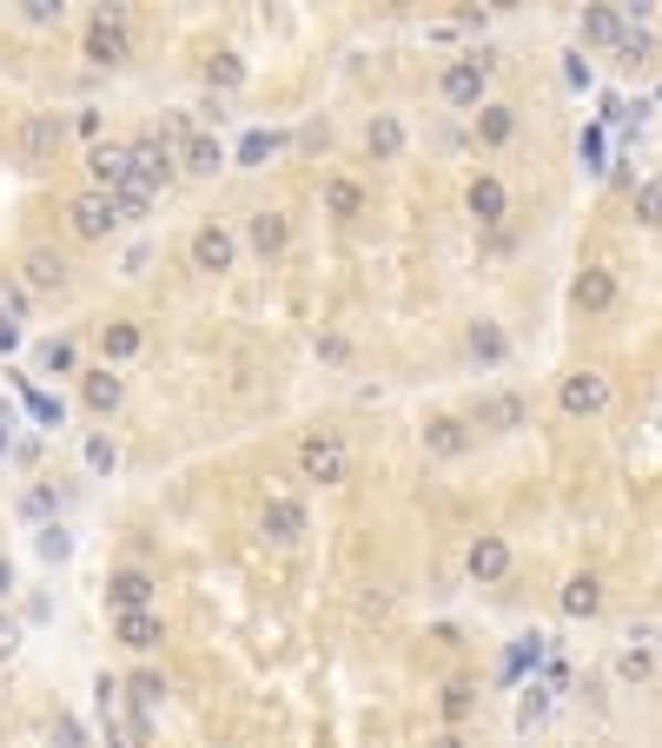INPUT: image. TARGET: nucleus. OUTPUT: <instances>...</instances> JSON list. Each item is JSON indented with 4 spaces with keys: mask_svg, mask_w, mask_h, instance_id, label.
Wrapping results in <instances>:
<instances>
[{
    "mask_svg": "<svg viewBox=\"0 0 662 748\" xmlns=\"http://www.w3.org/2000/svg\"><path fill=\"white\" fill-rule=\"evenodd\" d=\"M0 318H7V325L27 318V285H0Z\"/></svg>",
    "mask_w": 662,
    "mask_h": 748,
    "instance_id": "obj_37",
    "label": "nucleus"
},
{
    "mask_svg": "<svg viewBox=\"0 0 662 748\" xmlns=\"http://www.w3.org/2000/svg\"><path fill=\"white\" fill-rule=\"evenodd\" d=\"M153 603H159V577H153V570L126 563V570L106 577V610H113V617H126V610H153Z\"/></svg>",
    "mask_w": 662,
    "mask_h": 748,
    "instance_id": "obj_9",
    "label": "nucleus"
},
{
    "mask_svg": "<svg viewBox=\"0 0 662 748\" xmlns=\"http://www.w3.org/2000/svg\"><path fill=\"white\" fill-rule=\"evenodd\" d=\"M186 259H192V272H232L239 265V232L225 225V219H206V225H192V239H186Z\"/></svg>",
    "mask_w": 662,
    "mask_h": 748,
    "instance_id": "obj_4",
    "label": "nucleus"
},
{
    "mask_svg": "<svg viewBox=\"0 0 662 748\" xmlns=\"http://www.w3.org/2000/svg\"><path fill=\"white\" fill-rule=\"evenodd\" d=\"M66 113H27L20 119V159L27 166H53L60 159V146H66Z\"/></svg>",
    "mask_w": 662,
    "mask_h": 748,
    "instance_id": "obj_6",
    "label": "nucleus"
},
{
    "mask_svg": "<svg viewBox=\"0 0 662 748\" xmlns=\"http://www.w3.org/2000/svg\"><path fill=\"white\" fill-rule=\"evenodd\" d=\"M206 80H212V86H245V60H239L232 46H219V53L206 60Z\"/></svg>",
    "mask_w": 662,
    "mask_h": 748,
    "instance_id": "obj_31",
    "label": "nucleus"
},
{
    "mask_svg": "<svg viewBox=\"0 0 662 748\" xmlns=\"http://www.w3.org/2000/svg\"><path fill=\"white\" fill-rule=\"evenodd\" d=\"M126 152H133V179H146L153 192H166V186L179 179V152H172L166 139H153V133H139V139H133Z\"/></svg>",
    "mask_w": 662,
    "mask_h": 748,
    "instance_id": "obj_10",
    "label": "nucleus"
},
{
    "mask_svg": "<svg viewBox=\"0 0 662 748\" xmlns=\"http://www.w3.org/2000/svg\"><path fill=\"white\" fill-rule=\"evenodd\" d=\"M225 166V146L212 139V133H186V146H179V172H192V179H212Z\"/></svg>",
    "mask_w": 662,
    "mask_h": 748,
    "instance_id": "obj_23",
    "label": "nucleus"
},
{
    "mask_svg": "<svg viewBox=\"0 0 662 748\" xmlns=\"http://www.w3.org/2000/svg\"><path fill=\"white\" fill-rule=\"evenodd\" d=\"M272 152H279V133H245V139H239V159H245V166H259V159H272Z\"/></svg>",
    "mask_w": 662,
    "mask_h": 748,
    "instance_id": "obj_33",
    "label": "nucleus"
},
{
    "mask_svg": "<svg viewBox=\"0 0 662 748\" xmlns=\"http://www.w3.org/2000/svg\"><path fill=\"white\" fill-rule=\"evenodd\" d=\"M20 278H27V292H66V259L53 245H33L20 259Z\"/></svg>",
    "mask_w": 662,
    "mask_h": 748,
    "instance_id": "obj_22",
    "label": "nucleus"
},
{
    "mask_svg": "<svg viewBox=\"0 0 662 748\" xmlns=\"http://www.w3.org/2000/svg\"><path fill=\"white\" fill-rule=\"evenodd\" d=\"M40 365H46V371H73V345H66V338L40 345Z\"/></svg>",
    "mask_w": 662,
    "mask_h": 748,
    "instance_id": "obj_38",
    "label": "nucleus"
},
{
    "mask_svg": "<svg viewBox=\"0 0 662 748\" xmlns=\"http://www.w3.org/2000/svg\"><path fill=\"white\" fill-rule=\"evenodd\" d=\"M564 80H570V86H590V60H584V53H570V66H564Z\"/></svg>",
    "mask_w": 662,
    "mask_h": 748,
    "instance_id": "obj_43",
    "label": "nucleus"
},
{
    "mask_svg": "<svg viewBox=\"0 0 662 748\" xmlns=\"http://www.w3.org/2000/svg\"><path fill=\"white\" fill-rule=\"evenodd\" d=\"M86 464H93V471H113V464H119V444H113V438H86Z\"/></svg>",
    "mask_w": 662,
    "mask_h": 748,
    "instance_id": "obj_36",
    "label": "nucleus"
},
{
    "mask_svg": "<svg viewBox=\"0 0 662 748\" xmlns=\"http://www.w3.org/2000/svg\"><path fill=\"white\" fill-rule=\"evenodd\" d=\"M80 46H86L93 66H126V60H133V33H126L119 20H99V13H93V27H86Z\"/></svg>",
    "mask_w": 662,
    "mask_h": 748,
    "instance_id": "obj_13",
    "label": "nucleus"
},
{
    "mask_svg": "<svg viewBox=\"0 0 662 748\" xmlns=\"http://www.w3.org/2000/svg\"><path fill=\"white\" fill-rule=\"evenodd\" d=\"M464 345H471V358H477V365H504V358H511V338H504V325H497V318H477Z\"/></svg>",
    "mask_w": 662,
    "mask_h": 748,
    "instance_id": "obj_28",
    "label": "nucleus"
},
{
    "mask_svg": "<svg viewBox=\"0 0 662 748\" xmlns=\"http://www.w3.org/2000/svg\"><path fill=\"white\" fill-rule=\"evenodd\" d=\"M33 544H40V557H46V563H60V557L73 550V537H66L60 524H40V537H33Z\"/></svg>",
    "mask_w": 662,
    "mask_h": 748,
    "instance_id": "obj_34",
    "label": "nucleus"
},
{
    "mask_svg": "<svg viewBox=\"0 0 662 748\" xmlns=\"http://www.w3.org/2000/svg\"><path fill=\"white\" fill-rule=\"evenodd\" d=\"M119 398H126V378H119V371L93 365V371L80 378V404H86L93 418H113V411H119Z\"/></svg>",
    "mask_w": 662,
    "mask_h": 748,
    "instance_id": "obj_20",
    "label": "nucleus"
},
{
    "mask_svg": "<svg viewBox=\"0 0 662 748\" xmlns=\"http://www.w3.org/2000/svg\"><path fill=\"white\" fill-rule=\"evenodd\" d=\"M530 424V404L517 398V391H497V398H484L477 411H471V431H491V438H511V431H524Z\"/></svg>",
    "mask_w": 662,
    "mask_h": 748,
    "instance_id": "obj_12",
    "label": "nucleus"
},
{
    "mask_svg": "<svg viewBox=\"0 0 662 748\" xmlns=\"http://www.w3.org/2000/svg\"><path fill=\"white\" fill-rule=\"evenodd\" d=\"M66 232L73 239H86V245H99V239H113L119 232V206H113V192H73L66 199Z\"/></svg>",
    "mask_w": 662,
    "mask_h": 748,
    "instance_id": "obj_3",
    "label": "nucleus"
},
{
    "mask_svg": "<svg viewBox=\"0 0 662 748\" xmlns=\"http://www.w3.org/2000/svg\"><path fill=\"white\" fill-rule=\"evenodd\" d=\"M318 358H332V365H345V358H351V338H338V331H325V338H318Z\"/></svg>",
    "mask_w": 662,
    "mask_h": 748,
    "instance_id": "obj_40",
    "label": "nucleus"
},
{
    "mask_svg": "<svg viewBox=\"0 0 662 748\" xmlns=\"http://www.w3.org/2000/svg\"><path fill=\"white\" fill-rule=\"evenodd\" d=\"M623 33H630V7H590L584 13V40L590 46H617Z\"/></svg>",
    "mask_w": 662,
    "mask_h": 748,
    "instance_id": "obj_26",
    "label": "nucleus"
},
{
    "mask_svg": "<svg viewBox=\"0 0 662 748\" xmlns=\"http://www.w3.org/2000/svg\"><path fill=\"white\" fill-rule=\"evenodd\" d=\"M617 53H623V60H630V66H637V60H643V53H650V33H623V40H617Z\"/></svg>",
    "mask_w": 662,
    "mask_h": 748,
    "instance_id": "obj_41",
    "label": "nucleus"
},
{
    "mask_svg": "<svg viewBox=\"0 0 662 748\" xmlns=\"http://www.w3.org/2000/svg\"><path fill=\"white\" fill-rule=\"evenodd\" d=\"M73 133H86V139L99 146V113H73Z\"/></svg>",
    "mask_w": 662,
    "mask_h": 748,
    "instance_id": "obj_44",
    "label": "nucleus"
},
{
    "mask_svg": "<svg viewBox=\"0 0 662 748\" xmlns=\"http://www.w3.org/2000/svg\"><path fill=\"white\" fill-rule=\"evenodd\" d=\"M610 398H617V384H610L597 365H577V371L557 384V404H564V418H603V411H610Z\"/></svg>",
    "mask_w": 662,
    "mask_h": 748,
    "instance_id": "obj_5",
    "label": "nucleus"
},
{
    "mask_svg": "<svg viewBox=\"0 0 662 748\" xmlns=\"http://www.w3.org/2000/svg\"><path fill=\"white\" fill-rule=\"evenodd\" d=\"M424 748H471V742H464L458 729H444V736H431V742H424Z\"/></svg>",
    "mask_w": 662,
    "mask_h": 748,
    "instance_id": "obj_47",
    "label": "nucleus"
},
{
    "mask_svg": "<svg viewBox=\"0 0 662 748\" xmlns=\"http://www.w3.org/2000/svg\"><path fill=\"white\" fill-rule=\"evenodd\" d=\"M126 696H133V716H153V709L166 703V676H159V670H133V676H126Z\"/></svg>",
    "mask_w": 662,
    "mask_h": 748,
    "instance_id": "obj_30",
    "label": "nucleus"
},
{
    "mask_svg": "<svg viewBox=\"0 0 662 748\" xmlns=\"http://www.w3.org/2000/svg\"><path fill=\"white\" fill-rule=\"evenodd\" d=\"M27 404H33V418H46V424H60V404H53V398H40V391H33Z\"/></svg>",
    "mask_w": 662,
    "mask_h": 748,
    "instance_id": "obj_45",
    "label": "nucleus"
},
{
    "mask_svg": "<svg viewBox=\"0 0 662 748\" xmlns=\"http://www.w3.org/2000/svg\"><path fill=\"white\" fill-rule=\"evenodd\" d=\"M325 212L332 219H365L371 212V192L358 179H325Z\"/></svg>",
    "mask_w": 662,
    "mask_h": 748,
    "instance_id": "obj_27",
    "label": "nucleus"
},
{
    "mask_svg": "<svg viewBox=\"0 0 662 748\" xmlns=\"http://www.w3.org/2000/svg\"><path fill=\"white\" fill-rule=\"evenodd\" d=\"M464 206H471L477 225H504V219H511V186H504L497 172H477L471 192H464Z\"/></svg>",
    "mask_w": 662,
    "mask_h": 748,
    "instance_id": "obj_15",
    "label": "nucleus"
},
{
    "mask_svg": "<svg viewBox=\"0 0 662 748\" xmlns=\"http://www.w3.org/2000/svg\"><path fill=\"white\" fill-rule=\"evenodd\" d=\"M544 716H550V696H544V689H524V703H517V723H524V729H537Z\"/></svg>",
    "mask_w": 662,
    "mask_h": 748,
    "instance_id": "obj_35",
    "label": "nucleus"
},
{
    "mask_svg": "<svg viewBox=\"0 0 662 748\" xmlns=\"http://www.w3.org/2000/svg\"><path fill=\"white\" fill-rule=\"evenodd\" d=\"M7 597H13V563L0 557V603H7Z\"/></svg>",
    "mask_w": 662,
    "mask_h": 748,
    "instance_id": "obj_48",
    "label": "nucleus"
},
{
    "mask_svg": "<svg viewBox=\"0 0 662 748\" xmlns=\"http://www.w3.org/2000/svg\"><path fill=\"white\" fill-rule=\"evenodd\" d=\"M617 670H623V676H630V683H643V676H650V656H643V650H630V656H623V663H617Z\"/></svg>",
    "mask_w": 662,
    "mask_h": 748,
    "instance_id": "obj_42",
    "label": "nucleus"
},
{
    "mask_svg": "<svg viewBox=\"0 0 662 748\" xmlns=\"http://www.w3.org/2000/svg\"><path fill=\"white\" fill-rule=\"evenodd\" d=\"M471 418H458V411H438V418H424V431H418V444H424V457H438V464H451V457H464L471 451Z\"/></svg>",
    "mask_w": 662,
    "mask_h": 748,
    "instance_id": "obj_8",
    "label": "nucleus"
},
{
    "mask_svg": "<svg viewBox=\"0 0 662 748\" xmlns=\"http://www.w3.org/2000/svg\"><path fill=\"white\" fill-rule=\"evenodd\" d=\"M365 152H371L378 166L404 159V119H398V113H371V119H365Z\"/></svg>",
    "mask_w": 662,
    "mask_h": 748,
    "instance_id": "obj_21",
    "label": "nucleus"
},
{
    "mask_svg": "<svg viewBox=\"0 0 662 748\" xmlns=\"http://www.w3.org/2000/svg\"><path fill=\"white\" fill-rule=\"evenodd\" d=\"M438 716H444V729H464L471 716H477V683H444V696H438Z\"/></svg>",
    "mask_w": 662,
    "mask_h": 748,
    "instance_id": "obj_29",
    "label": "nucleus"
},
{
    "mask_svg": "<svg viewBox=\"0 0 662 748\" xmlns=\"http://www.w3.org/2000/svg\"><path fill=\"white\" fill-rule=\"evenodd\" d=\"M570 305H577V312H610V305H617V272H610V265H584V272L570 278Z\"/></svg>",
    "mask_w": 662,
    "mask_h": 748,
    "instance_id": "obj_17",
    "label": "nucleus"
},
{
    "mask_svg": "<svg viewBox=\"0 0 662 748\" xmlns=\"http://www.w3.org/2000/svg\"><path fill=\"white\" fill-rule=\"evenodd\" d=\"M484 93H491V60H477V53L444 60V73H438V99H444V106L477 113V106H484Z\"/></svg>",
    "mask_w": 662,
    "mask_h": 748,
    "instance_id": "obj_2",
    "label": "nucleus"
},
{
    "mask_svg": "<svg viewBox=\"0 0 662 748\" xmlns=\"http://www.w3.org/2000/svg\"><path fill=\"white\" fill-rule=\"evenodd\" d=\"M511 139H517V106L484 99L477 106V146H511Z\"/></svg>",
    "mask_w": 662,
    "mask_h": 748,
    "instance_id": "obj_25",
    "label": "nucleus"
},
{
    "mask_svg": "<svg viewBox=\"0 0 662 748\" xmlns=\"http://www.w3.org/2000/svg\"><path fill=\"white\" fill-rule=\"evenodd\" d=\"M113 643H126L133 656H153V650L166 643V623H159V610H126V617H113Z\"/></svg>",
    "mask_w": 662,
    "mask_h": 748,
    "instance_id": "obj_16",
    "label": "nucleus"
},
{
    "mask_svg": "<svg viewBox=\"0 0 662 748\" xmlns=\"http://www.w3.org/2000/svg\"><path fill=\"white\" fill-rule=\"evenodd\" d=\"M511 537H497V530H484V537H471V550H464V570H471V583H504L511 577Z\"/></svg>",
    "mask_w": 662,
    "mask_h": 748,
    "instance_id": "obj_11",
    "label": "nucleus"
},
{
    "mask_svg": "<svg viewBox=\"0 0 662 748\" xmlns=\"http://www.w3.org/2000/svg\"><path fill=\"white\" fill-rule=\"evenodd\" d=\"M259 537H265V544H285V550L305 544V537H312L305 504H298V497H265V504H259Z\"/></svg>",
    "mask_w": 662,
    "mask_h": 748,
    "instance_id": "obj_7",
    "label": "nucleus"
},
{
    "mask_svg": "<svg viewBox=\"0 0 662 748\" xmlns=\"http://www.w3.org/2000/svg\"><path fill=\"white\" fill-rule=\"evenodd\" d=\"M637 219L662 232V179H643V186H637Z\"/></svg>",
    "mask_w": 662,
    "mask_h": 748,
    "instance_id": "obj_32",
    "label": "nucleus"
},
{
    "mask_svg": "<svg viewBox=\"0 0 662 748\" xmlns=\"http://www.w3.org/2000/svg\"><path fill=\"white\" fill-rule=\"evenodd\" d=\"M13 643H20V630H13V623H7V617H0V663H7V656H13Z\"/></svg>",
    "mask_w": 662,
    "mask_h": 748,
    "instance_id": "obj_46",
    "label": "nucleus"
},
{
    "mask_svg": "<svg viewBox=\"0 0 662 748\" xmlns=\"http://www.w3.org/2000/svg\"><path fill=\"white\" fill-rule=\"evenodd\" d=\"M298 477L305 484H345L351 477V444L338 431H305L298 438Z\"/></svg>",
    "mask_w": 662,
    "mask_h": 748,
    "instance_id": "obj_1",
    "label": "nucleus"
},
{
    "mask_svg": "<svg viewBox=\"0 0 662 748\" xmlns=\"http://www.w3.org/2000/svg\"><path fill=\"white\" fill-rule=\"evenodd\" d=\"M7 444H13V418L0 411V457H7Z\"/></svg>",
    "mask_w": 662,
    "mask_h": 748,
    "instance_id": "obj_49",
    "label": "nucleus"
},
{
    "mask_svg": "<svg viewBox=\"0 0 662 748\" xmlns=\"http://www.w3.org/2000/svg\"><path fill=\"white\" fill-rule=\"evenodd\" d=\"M557 610H564V617H577V623H584V617H597V610H603V583H597L590 570H577V577L557 590Z\"/></svg>",
    "mask_w": 662,
    "mask_h": 748,
    "instance_id": "obj_24",
    "label": "nucleus"
},
{
    "mask_svg": "<svg viewBox=\"0 0 662 748\" xmlns=\"http://www.w3.org/2000/svg\"><path fill=\"white\" fill-rule=\"evenodd\" d=\"M86 179H93V192H119V186L133 179V152L113 146V139H99V146L86 152Z\"/></svg>",
    "mask_w": 662,
    "mask_h": 748,
    "instance_id": "obj_14",
    "label": "nucleus"
},
{
    "mask_svg": "<svg viewBox=\"0 0 662 748\" xmlns=\"http://www.w3.org/2000/svg\"><path fill=\"white\" fill-rule=\"evenodd\" d=\"M285 239H292V219H285V212L259 206V212L245 219V245H252L259 259H279V252H285Z\"/></svg>",
    "mask_w": 662,
    "mask_h": 748,
    "instance_id": "obj_18",
    "label": "nucleus"
},
{
    "mask_svg": "<svg viewBox=\"0 0 662 748\" xmlns=\"http://www.w3.org/2000/svg\"><path fill=\"white\" fill-rule=\"evenodd\" d=\"M146 351V331L133 325V318H106L99 325V365L113 371V365H126V358H139Z\"/></svg>",
    "mask_w": 662,
    "mask_h": 748,
    "instance_id": "obj_19",
    "label": "nucleus"
},
{
    "mask_svg": "<svg viewBox=\"0 0 662 748\" xmlns=\"http://www.w3.org/2000/svg\"><path fill=\"white\" fill-rule=\"evenodd\" d=\"M53 742H60V748H86V736H80L73 716H53Z\"/></svg>",
    "mask_w": 662,
    "mask_h": 748,
    "instance_id": "obj_39",
    "label": "nucleus"
}]
</instances>
